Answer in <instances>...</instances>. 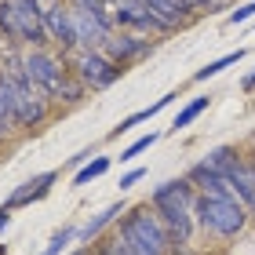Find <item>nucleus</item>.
<instances>
[{"label": "nucleus", "mask_w": 255, "mask_h": 255, "mask_svg": "<svg viewBox=\"0 0 255 255\" xmlns=\"http://www.w3.org/2000/svg\"><path fill=\"white\" fill-rule=\"evenodd\" d=\"M193 201H197V186L182 175V179H168L160 186L149 190V208L157 212L160 226L168 230V241L171 248H190V237H193Z\"/></svg>", "instance_id": "f257e3e1"}, {"label": "nucleus", "mask_w": 255, "mask_h": 255, "mask_svg": "<svg viewBox=\"0 0 255 255\" xmlns=\"http://www.w3.org/2000/svg\"><path fill=\"white\" fill-rule=\"evenodd\" d=\"M117 241L128 248V255H168L171 252L168 230L160 226V219L149 208V201L128 208L117 219Z\"/></svg>", "instance_id": "f03ea898"}, {"label": "nucleus", "mask_w": 255, "mask_h": 255, "mask_svg": "<svg viewBox=\"0 0 255 255\" xmlns=\"http://www.w3.org/2000/svg\"><path fill=\"white\" fill-rule=\"evenodd\" d=\"M193 219L204 234L234 241L248 226V208L237 193H197L193 201Z\"/></svg>", "instance_id": "7ed1b4c3"}, {"label": "nucleus", "mask_w": 255, "mask_h": 255, "mask_svg": "<svg viewBox=\"0 0 255 255\" xmlns=\"http://www.w3.org/2000/svg\"><path fill=\"white\" fill-rule=\"evenodd\" d=\"M69 73H73L88 91H106L124 77V66H117L106 51H80L69 59Z\"/></svg>", "instance_id": "20e7f679"}, {"label": "nucleus", "mask_w": 255, "mask_h": 255, "mask_svg": "<svg viewBox=\"0 0 255 255\" xmlns=\"http://www.w3.org/2000/svg\"><path fill=\"white\" fill-rule=\"evenodd\" d=\"M22 66H26V73H29L33 84H37L44 95L55 102L59 88L66 84V77H69V62H66V55H51L48 48H29L26 55H22Z\"/></svg>", "instance_id": "39448f33"}, {"label": "nucleus", "mask_w": 255, "mask_h": 255, "mask_svg": "<svg viewBox=\"0 0 255 255\" xmlns=\"http://www.w3.org/2000/svg\"><path fill=\"white\" fill-rule=\"evenodd\" d=\"M102 51H106L117 66H128V62H138V59H146V55H153V40H146L142 33L121 29V33H113V37L106 40Z\"/></svg>", "instance_id": "423d86ee"}, {"label": "nucleus", "mask_w": 255, "mask_h": 255, "mask_svg": "<svg viewBox=\"0 0 255 255\" xmlns=\"http://www.w3.org/2000/svg\"><path fill=\"white\" fill-rule=\"evenodd\" d=\"M55 179H59V171H40V175H33V179H26L22 186H15L7 193V208L15 212V208H29V204H37V201H44V197L51 193V186H55Z\"/></svg>", "instance_id": "0eeeda50"}, {"label": "nucleus", "mask_w": 255, "mask_h": 255, "mask_svg": "<svg viewBox=\"0 0 255 255\" xmlns=\"http://www.w3.org/2000/svg\"><path fill=\"white\" fill-rule=\"evenodd\" d=\"M124 212H128V204H124V201H113V204H106L99 215H91L88 223L77 230V241H80V245H91V241H99V237L106 234V230H110L113 223H117V219H121Z\"/></svg>", "instance_id": "6e6552de"}, {"label": "nucleus", "mask_w": 255, "mask_h": 255, "mask_svg": "<svg viewBox=\"0 0 255 255\" xmlns=\"http://www.w3.org/2000/svg\"><path fill=\"white\" fill-rule=\"evenodd\" d=\"M186 179L197 186V193H234L230 182H226V175L215 164H208V160H197V164L186 171Z\"/></svg>", "instance_id": "1a4fd4ad"}, {"label": "nucleus", "mask_w": 255, "mask_h": 255, "mask_svg": "<svg viewBox=\"0 0 255 255\" xmlns=\"http://www.w3.org/2000/svg\"><path fill=\"white\" fill-rule=\"evenodd\" d=\"M146 4H149V11H153V15H160V18H164V22H171V26H182V22H190L193 18V4H190V0H146Z\"/></svg>", "instance_id": "9d476101"}, {"label": "nucleus", "mask_w": 255, "mask_h": 255, "mask_svg": "<svg viewBox=\"0 0 255 255\" xmlns=\"http://www.w3.org/2000/svg\"><path fill=\"white\" fill-rule=\"evenodd\" d=\"M175 99H179V95H175V91H171V95H160V99L153 102V106H146V110H135L131 117H124V121H121L117 128H113V131H110L106 138H121V135H128V131H131V128H138L142 121H149V117H157L160 110H168V106H171V102H175Z\"/></svg>", "instance_id": "9b49d317"}, {"label": "nucleus", "mask_w": 255, "mask_h": 255, "mask_svg": "<svg viewBox=\"0 0 255 255\" xmlns=\"http://www.w3.org/2000/svg\"><path fill=\"white\" fill-rule=\"evenodd\" d=\"M245 55H248V48H237V51H226V55H219V59H212L204 69H197L193 73V80L197 84H208L212 77H219L223 69H230V66H237V62H245Z\"/></svg>", "instance_id": "f8f14e48"}, {"label": "nucleus", "mask_w": 255, "mask_h": 255, "mask_svg": "<svg viewBox=\"0 0 255 255\" xmlns=\"http://www.w3.org/2000/svg\"><path fill=\"white\" fill-rule=\"evenodd\" d=\"M0 33H4V40L22 44V22H18L15 0H0Z\"/></svg>", "instance_id": "ddd939ff"}, {"label": "nucleus", "mask_w": 255, "mask_h": 255, "mask_svg": "<svg viewBox=\"0 0 255 255\" xmlns=\"http://www.w3.org/2000/svg\"><path fill=\"white\" fill-rule=\"evenodd\" d=\"M212 106V95H197V99H190L186 106H182L179 113H175V121H171V131H182V128H190L201 113Z\"/></svg>", "instance_id": "4468645a"}, {"label": "nucleus", "mask_w": 255, "mask_h": 255, "mask_svg": "<svg viewBox=\"0 0 255 255\" xmlns=\"http://www.w3.org/2000/svg\"><path fill=\"white\" fill-rule=\"evenodd\" d=\"M110 164H113L110 157H91L84 168H77V171H73V186H88L91 179H102V175L110 171Z\"/></svg>", "instance_id": "2eb2a0df"}, {"label": "nucleus", "mask_w": 255, "mask_h": 255, "mask_svg": "<svg viewBox=\"0 0 255 255\" xmlns=\"http://www.w3.org/2000/svg\"><path fill=\"white\" fill-rule=\"evenodd\" d=\"M77 230H80V226H62V230H55L51 241L44 245V252H40V255H62V252L77 241Z\"/></svg>", "instance_id": "dca6fc26"}, {"label": "nucleus", "mask_w": 255, "mask_h": 255, "mask_svg": "<svg viewBox=\"0 0 255 255\" xmlns=\"http://www.w3.org/2000/svg\"><path fill=\"white\" fill-rule=\"evenodd\" d=\"M84 95H88V88L80 84V80L69 73L66 77V84L59 88V95H55V102H66V106H77V102H84Z\"/></svg>", "instance_id": "f3484780"}, {"label": "nucleus", "mask_w": 255, "mask_h": 255, "mask_svg": "<svg viewBox=\"0 0 255 255\" xmlns=\"http://www.w3.org/2000/svg\"><path fill=\"white\" fill-rule=\"evenodd\" d=\"M157 138H160V131H149V135H138L131 146H124L121 149V164H131V160L138 157V153H146L149 146H157Z\"/></svg>", "instance_id": "a211bd4d"}, {"label": "nucleus", "mask_w": 255, "mask_h": 255, "mask_svg": "<svg viewBox=\"0 0 255 255\" xmlns=\"http://www.w3.org/2000/svg\"><path fill=\"white\" fill-rule=\"evenodd\" d=\"M252 18H255V0H245V4H237V7L226 15L230 26H245V22H252Z\"/></svg>", "instance_id": "6ab92c4d"}, {"label": "nucleus", "mask_w": 255, "mask_h": 255, "mask_svg": "<svg viewBox=\"0 0 255 255\" xmlns=\"http://www.w3.org/2000/svg\"><path fill=\"white\" fill-rule=\"evenodd\" d=\"M142 179H146V168H128L124 175H121V182H117V186H121V193H124V190H131L135 182H142Z\"/></svg>", "instance_id": "aec40b11"}, {"label": "nucleus", "mask_w": 255, "mask_h": 255, "mask_svg": "<svg viewBox=\"0 0 255 255\" xmlns=\"http://www.w3.org/2000/svg\"><path fill=\"white\" fill-rule=\"evenodd\" d=\"M95 255H128V248L121 245L117 237H113V241H106V245H99V248H95Z\"/></svg>", "instance_id": "412c9836"}, {"label": "nucleus", "mask_w": 255, "mask_h": 255, "mask_svg": "<svg viewBox=\"0 0 255 255\" xmlns=\"http://www.w3.org/2000/svg\"><path fill=\"white\" fill-rule=\"evenodd\" d=\"M91 157H95V149H80L77 157H69V164H73V168H84V164H88Z\"/></svg>", "instance_id": "4be33fe9"}, {"label": "nucleus", "mask_w": 255, "mask_h": 255, "mask_svg": "<svg viewBox=\"0 0 255 255\" xmlns=\"http://www.w3.org/2000/svg\"><path fill=\"white\" fill-rule=\"evenodd\" d=\"M7 226H11V208L0 204V234H7Z\"/></svg>", "instance_id": "5701e85b"}, {"label": "nucleus", "mask_w": 255, "mask_h": 255, "mask_svg": "<svg viewBox=\"0 0 255 255\" xmlns=\"http://www.w3.org/2000/svg\"><path fill=\"white\" fill-rule=\"evenodd\" d=\"M241 88H245V91H255V69H252V73H245V80H241Z\"/></svg>", "instance_id": "b1692460"}, {"label": "nucleus", "mask_w": 255, "mask_h": 255, "mask_svg": "<svg viewBox=\"0 0 255 255\" xmlns=\"http://www.w3.org/2000/svg\"><path fill=\"white\" fill-rule=\"evenodd\" d=\"M7 131H11V128H7L4 121H0V142H4V138H7Z\"/></svg>", "instance_id": "393cba45"}, {"label": "nucleus", "mask_w": 255, "mask_h": 255, "mask_svg": "<svg viewBox=\"0 0 255 255\" xmlns=\"http://www.w3.org/2000/svg\"><path fill=\"white\" fill-rule=\"evenodd\" d=\"M248 223L255 226V204H248Z\"/></svg>", "instance_id": "a878e982"}, {"label": "nucleus", "mask_w": 255, "mask_h": 255, "mask_svg": "<svg viewBox=\"0 0 255 255\" xmlns=\"http://www.w3.org/2000/svg\"><path fill=\"white\" fill-rule=\"evenodd\" d=\"M248 164H252V175H255V153H248Z\"/></svg>", "instance_id": "bb28decb"}, {"label": "nucleus", "mask_w": 255, "mask_h": 255, "mask_svg": "<svg viewBox=\"0 0 255 255\" xmlns=\"http://www.w3.org/2000/svg\"><path fill=\"white\" fill-rule=\"evenodd\" d=\"M252 153H255V135H252Z\"/></svg>", "instance_id": "cd10ccee"}]
</instances>
